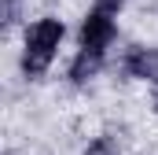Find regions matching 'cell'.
Wrapping results in <instances>:
<instances>
[{
  "instance_id": "5",
  "label": "cell",
  "mask_w": 158,
  "mask_h": 155,
  "mask_svg": "<svg viewBox=\"0 0 158 155\" xmlns=\"http://www.w3.org/2000/svg\"><path fill=\"white\" fill-rule=\"evenodd\" d=\"M85 155H118V148H114V140H110V137H99V140H96Z\"/></svg>"
},
{
  "instance_id": "2",
  "label": "cell",
  "mask_w": 158,
  "mask_h": 155,
  "mask_svg": "<svg viewBox=\"0 0 158 155\" xmlns=\"http://www.w3.org/2000/svg\"><path fill=\"white\" fill-rule=\"evenodd\" d=\"M110 41H114V19H110V11L96 7V11L85 19V26H81V44H85V48H103V44H110Z\"/></svg>"
},
{
  "instance_id": "6",
  "label": "cell",
  "mask_w": 158,
  "mask_h": 155,
  "mask_svg": "<svg viewBox=\"0 0 158 155\" xmlns=\"http://www.w3.org/2000/svg\"><path fill=\"white\" fill-rule=\"evenodd\" d=\"M96 4H99L103 11H118V7H121V0H96Z\"/></svg>"
},
{
  "instance_id": "3",
  "label": "cell",
  "mask_w": 158,
  "mask_h": 155,
  "mask_svg": "<svg viewBox=\"0 0 158 155\" xmlns=\"http://www.w3.org/2000/svg\"><path fill=\"white\" fill-rule=\"evenodd\" d=\"M125 70L132 78H151V81H158V52H151V48L132 52L129 63H125Z\"/></svg>"
},
{
  "instance_id": "1",
  "label": "cell",
  "mask_w": 158,
  "mask_h": 155,
  "mask_svg": "<svg viewBox=\"0 0 158 155\" xmlns=\"http://www.w3.org/2000/svg\"><path fill=\"white\" fill-rule=\"evenodd\" d=\"M59 41H63V22H59V19H40L37 26H30L22 67H26L30 74H40V70L52 63V55H55Z\"/></svg>"
},
{
  "instance_id": "4",
  "label": "cell",
  "mask_w": 158,
  "mask_h": 155,
  "mask_svg": "<svg viewBox=\"0 0 158 155\" xmlns=\"http://www.w3.org/2000/svg\"><path fill=\"white\" fill-rule=\"evenodd\" d=\"M99 63H103V48H81V55L74 59V67H70V78L74 81H88V78L99 70Z\"/></svg>"
}]
</instances>
